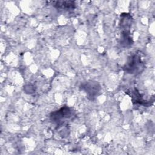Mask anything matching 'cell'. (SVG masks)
Returning a JSON list of instances; mask_svg holds the SVG:
<instances>
[{"label":"cell","mask_w":155,"mask_h":155,"mask_svg":"<svg viewBox=\"0 0 155 155\" xmlns=\"http://www.w3.org/2000/svg\"><path fill=\"white\" fill-rule=\"evenodd\" d=\"M145 64L141 58L137 54L130 56L123 66V70L128 74H138L141 73L145 69Z\"/></svg>","instance_id":"6da1fadb"},{"label":"cell","mask_w":155,"mask_h":155,"mask_svg":"<svg viewBox=\"0 0 155 155\" xmlns=\"http://www.w3.org/2000/svg\"><path fill=\"white\" fill-rule=\"evenodd\" d=\"M72 111L68 106H63L59 110L50 114V120L56 124V126H62L64 122L72 116Z\"/></svg>","instance_id":"7a4b0ae2"},{"label":"cell","mask_w":155,"mask_h":155,"mask_svg":"<svg viewBox=\"0 0 155 155\" xmlns=\"http://www.w3.org/2000/svg\"><path fill=\"white\" fill-rule=\"evenodd\" d=\"M80 88L85 92L87 97L93 101L100 94L101 87L100 84L94 81H88L82 82L80 85Z\"/></svg>","instance_id":"3957f363"},{"label":"cell","mask_w":155,"mask_h":155,"mask_svg":"<svg viewBox=\"0 0 155 155\" xmlns=\"http://www.w3.org/2000/svg\"><path fill=\"white\" fill-rule=\"evenodd\" d=\"M133 23V18L130 14L123 13L120 16L119 27L121 30V33L128 34L130 33V29Z\"/></svg>","instance_id":"277c9868"},{"label":"cell","mask_w":155,"mask_h":155,"mask_svg":"<svg viewBox=\"0 0 155 155\" xmlns=\"http://www.w3.org/2000/svg\"><path fill=\"white\" fill-rule=\"evenodd\" d=\"M53 6L58 10L64 11L73 10L76 8L74 1H57L53 2Z\"/></svg>","instance_id":"5b68a950"},{"label":"cell","mask_w":155,"mask_h":155,"mask_svg":"<svg viewBox=\"0 0 155 155\" xmlns=\"http://www.w3.org/2000/svg\"><path fill=\"white\" fill-rule=\"evenodd\" d=\"M131 97L133 99V101L134 102H136V104H139L140 105L148 107L149 105H151V102L153 103V102L148 101L146 100H144L142 95L139 93V91H137L136 89H135L134 91H131Z\"/></svg>","instance_id":"8992f818"}]
</instances>
